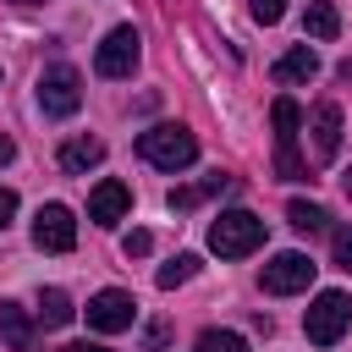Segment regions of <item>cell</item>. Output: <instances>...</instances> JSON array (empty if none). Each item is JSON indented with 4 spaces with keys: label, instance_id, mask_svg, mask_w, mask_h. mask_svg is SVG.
<instances>
[{
    "label": "cell",
    "instance_id": "cell-6",
    "mask_svg": "<svg viewBox=\"0 0 352 352\" xmlns=\"http://www.w3.org/2000/svg\"><path fill=\"white\" fill-rule=\"evenodd\" d=\"M132 319H138V297H132V292L104 286V292H94V297H88V330L116 336V330H132Z\"/></svg>",
    "mask_w": 352,
    "mask_h": 352
},
{
    "label": "cell",
    "instance_id": "cell-1",
    "mask_svg": "<svg viewBox=\"0 0 352 352\" xmlns=\"http://www.w3.org/2000/svg\"><path fill=\"white\" fill-rule=\"evenodd\" d=\"M138 154H143L154 170H187V165L198 160V138H192L187 126H176V121H160V126L138 132Z\"/></svg>",
    "mask_w": 352,
    "mask_h": 352
},
{
    "label": "cell",
    "instance_id": "cell-5",
    "mask_svg": "<svg viewBox=\"0 0 352 352\" xmlns=\"http://www.w3.org/2000/svg\"><path fill=\"white\" fill-rule=\"evenodd\" d=\"M38 104H44V116H72V110L82 104V77H77V66H66V60L44 66V77H38Z\"/></svg>",
    "mask_w": 352,
    "mask_h": 352
},
{
    "label": "cell",
    "instance_id": "cell-2",
    "mask_svg": "<svg viewBox=\"0 0 352 352\" xmlns=\"http://www.w3.org/2000/svg\"><path fill=\"white\" fill-rule=\"evenodd\" d=\"M270 121H275V176H280V182H302V176H308V165L297 160V132H302V104L280 94V99L270 104Z\"/></svg>",
    "mask_w": 352,
    "mask_h": 352
},
{
    "label": "cell",
    "instance_id": "cell-28",
    "mask_svg": "<svg viewBox=\"0 0 352 352\" xmlns=\"http://www.w3.org/2000/svg\"><path fill=\"white\" fill-rule=\"evenodd\" d=\"M16 6H38V0H16Z\"/></svg>",
    "mask_w": 352,
    "mask_h": 352
},
{
    "label": "cell",
    "instance_id": "cell-3",
    "mask_svg": "<svg viewBox=\"0 0 352 352\" xmlns=\"http://www.w3.org/2000/svg\"><path fill=\"white\" fill-rule=\"evenodd\" d=\"M258 242H264V220L248 214V209H226V214L209 226V248H214L220 258H248Z\"/></svg>",
    "mask_w": 352,
    "mask_h": 352
},
{
    "label": "cell",
    "instance_id": "cell-16",
    "mask_svg": "<svg viewBox=\"0 0 352 352\" xmlns=\"http://www.w3.org/2000/svg\"><path fill=\"white\" fill-rule=\"evenodd\" d=\"M72 314H77V308H72V297H66L60 286H44V292H38V319H44L50 330L72 324Z\"/></svg>",
    "mask_w": 352,
    "mask_h": 352
},
{
    "label": "cell",
    "instance_id": "cell-8",
    "mask_svg": "<svg viewBox=\"0 0 352 352\" xmlns=\"http://www.w3.org/2000/svg\"><path fill=\"white\" fill-rule=\"evenodd\" d=\"M314 270H319V264H314L308 253H275L258 280H264V292L292 297V292H308V286H314Z\"/></svg>",
    "mask_w": 352,
    "mask_h": 352
},
{
    "label": "cell",
    "instance_id": "cell-4",
    "mask_svg": "<svg viewBox=\"0 0 352 352\" xmlns=\"http://www.w3.org/2000/svg\"><path fill=\"white\" fill-rule=\"evenodd\" d=\"M346 324H352V297L346 292H319L302 314V330H308L314 346H336L346 336Z\"/></svg>",
    "mask_w": 352,
    "mask_h": 352
},
{
    "label": "cell",
    "instance_id": "cell-19",
    "mask_svg": "<svg viewBox=\"0 0 352 352\" xmlns=\"http://www.w3.org/2000/svg\"><path fill=\"white\" fill-rule=\"evenodd\" d=\"M192 352H248V341H242L236 330H204V336L192 341Z\"/></svg>",
    "mask_w": 352,
    "mask_h": 352
},
{
    "label": "cell",
    "instance_id": "cell-22",
    "mask_svg": "<svg viewBox=\"0 0 352 352\" xmlns=\"http://www.w3.org/2000/svg\"><path fill=\"white\" fill-rule=\"evenodd\" d=\"M148 248H154V236H148V231H126V236H121V253H126V258H143Z\"/></svg>",
    "mask_w": 352,
    "mask_h": 352
},
{
    "label": "cell",
    "instance_id": "cell-10",
    "mask_svg": "<svg viewBox=\"0 0 352 352\" xmlns=\"http://www.w3.org/2000/svg\"><path fill=\"white\" fill-rule=\"evenodd\" d=\"M308 138H314V160L319 165H330L336 154H341V104H314V116H308Z\"/></svg>",
    "mask_w": 352,
    "mask_h": 352
},
{
    "label": "cell",
    "instance_id": "cell-9",
    "mask_svg": "<svg viewBox=\"0 0 352 352\" xmlns=\"http://www.w3.org/2000/svg\"><path fill=\"white\" fill-rule=\"evenodd\" d=\"M132 66H138V33L132 28H110L104 44L94 50V72L99 77H132Z\"/></svg>",
    "mask_w": 352,
    "mask_h": 352
},
{
    "label": "cell",
    "instance_id": "cell-24",
    "mask_svg": "<svg viewBox=\"0 0 352 352\" xmlns=\"http://www.w3.org/2000/svg\"><path fill=\"white\" fill-rule=\"evenodd\" d=\"M11 214H16V192H11V187H0V231L11 226Z\"/></svg>",
    "mask_w": 352,
    "mask_h": 352
},
{
    "label": "cell",
    "instance_id": "cell-25",
    "mask_svg": "<svg viewBox=\"0 0 352 352\" xmlns=\"http://www.w3.org/2000/svg\"><path fill=\"white\" fill-rule=\"evenodd\" d=\"M60 352H110V346H99V341H72V346H60Z\"/></svg>",
    "mask_w": 352,
    "mask_h": 352
},
{
    "label": "cell",
    "instance_id": "cell-11",
    "mask_svg": "<svg viewBox=\"0 0 352 352\" xmlns=\"http://www.w3.org/2000/svg\"><path fill=\"white\" fill-rule=\"evenodd\" d=\"M126 209H132L126 182H99V187L88 192V220H94V226H116V220H126Z\"/></svg>",
    "mask_w": 352,
    "mask_h": 352
},
{
    "label": "cell",
    "instance_id": "cell-27",
    "mask_svg": "<svg viewBox=\"0 0 352 352\" xmlns=\"http://www.w3.org/2000/svg\"><path fill=\"white\" fill-rule=\"evenodd\" d=\"M341 192H346V198H352V170H341Z\"/></svg>",
    "mask_w": 352,
    "mask_h": 352
},
{
    "label": "cell",
    "instance_id": "cell-21",
    "mask_svg": "<svg viewBox=\"0 0 352 352\" xmlns=\"http://www.w3.org/2000/svg\"><path fill=\"white\" fill-rule=\"evenodd\" d=\"M248 11H253V22H264V28H270V22H280V16H286V0H248Z\"/></svg>",
    "mask_w": 352,
    "mask_h": 352
},
{
    "label": "cell",
    "instance_id": "cell-14",
    "mask_svg": "<svg viewBox=\"0 0 352 352\" xmlns=\"http://www.w3.org/2000/svg\"><path fill=\"white\" fill-rule=\"evenodd\" d=\"M99 160H104V143H99V138H72V143H60V170H66V176L94 170Z\"/></svg>",
    "mask_w": 352,
    "mask_h": 352
},
{
    "label": "cell",
    "instance_id": "cell-23",
    "mask_svg": "<svg viewBox=\"0 0 352 352\" xmlns=\"http://www.w3.org/2000/svg\"><path fill=\"white\" fill-rule=\"evenodd\" d=\"M204 198V187H182V192H170V209H192Z\"/></svg>",
    "mask_w": 352,
    "mask_h": 352
},
{
    "label": "cell",
    "instance_id": "cell-26",
    "mask_svg": "<svg viewBox=\"0 0 352 352\" xmlns=\"http://www.w3.org/2000/svg\"><path fill=\"white\" fill-rule=\"evenodd\" d=\"M11 154H16V148H11V138H0V165H6Z\"/></svg>",
    "mask_w": 352,
    "mask_h": 352
},
{
    "label": "cell",
    "instance_id": "cell-18",
    "mask_svg": "<svg viewBox=\"0 0 352 352\" xmlns=\"http://www.w3.org/2000/svg\"><path fill=\"white\" fill-rule=\"evenodd\" d=\"M198 275V253H176L170 264H160V292H176L182 280H192Z\"/></svg>",
    "mask_w": 352,
    "mask_h": 352
},
{
    "label": "cell",
    "instance_id": "cell-12",
    "mask_svg": "<svg viewBox=\"0 0 352 352\" xmlns=\"http://www.w3.org/2000/svg\"><path fill=\"white\" fill-rule=\"evenodd\" d=\"M0 341H6L11 352H33L38 330H33V314H28L22 302H0Z\"/></svg>",
    "mask_w": 352,
    "mask_h": 352
},
{
    "label": "cell",
    "instance_id": "cell-7",
    "mask_svg": "<svg viewBox=\"0 0 352 352\" xmlns=\"http://www.w3.org/2000/svg\"><path fill=\"white\" fill-rule=\"evenodd\" d=\"M33 248L38 253H72L77 248V220L66 204H44L33 214Z\"/></svg>",
    "mask_w": 352,
    "mask_h": 352
},
{
    "label": "cell",
    "instance_id": "cell-15",
    "mask_svg": "<svg viewBox=\"0 0 352 352\" xmlns=\"http://www.w3.org/2000/svg\"><path fill=\"white\" fill-rule=\"evenodd\" d=\"M302 28H308V38L330 44V38L341 33V16H336V6H330V0H308V11H302Z\"/></svg>",
    "mask_w": 352,
    "mask_h": 352
},
{
    "label": "cell",
    "instance_id": "cell-20",
    "mask_svg": "<svg viewBox=\"0 0 352 352\" xmlns=\"http://www.w3.org/2000/svg\"><path fill=\"white\" fill-rule=\"evenodd\" d=\"M330 248H336V270H346V275H352V226L330 231Z\"/></svg>",
    "mask_w": 352,
    "mask_h": 352
},
{
    "label": "cell",
    "instance_id": "cell-17",
    "mask_svg": "<svg viewBox=\"0 0 352 352\" xmlns=\"http://www.w3.org/2000/svg\"><path fill=\"white\" fill-rule=\"evenodd\" d=\"M286 220H292L297 231H308V236H314V231H330V214H324L319 204H308V198H292V204H286Z\"/></svg>",
    "mask_w": 352,
    "mask_h": 352
},
{
    "label": "cell",
    "instance_id": "cell-13",
    "mask_svg": "<svg viewBox=\"0 0 352 352\" xmlns=\"http://www.w3.org/2000/svg\"><path fill=\"white\" fill-rule=\"evenodd\" d=\"M319 72V55H314V44H297V50H286L275 66H270V77L275 82H308Z\"/></svg>",
    "mask_w": 352,
    "mask_h": 352
}]
</instances>
